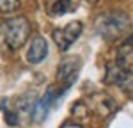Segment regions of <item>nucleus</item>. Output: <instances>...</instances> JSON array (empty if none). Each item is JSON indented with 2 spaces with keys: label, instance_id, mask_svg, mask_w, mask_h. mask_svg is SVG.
I'll return each mask as SVG.
<instances>
[{
  "label": "nucleus",
  "instance_id": "0eeeda50",
  "mask_svg": "<svg viewBox=\"0 0 133 128\" xmlns=\"http://www.w3.org/2000/svg\"><path fill=\"white\" fill-rule=\"evenodd\" d=\"M55 98H57L55 89L50 85V87L46 89V93L43 94V98H39V100L32 105L30 116H32V119H34V123H41L43 119L46 117V114H48V110H50L51 103L55 101Z\"/></svg>",
  "mask_w": 133,
  "mask_h": 128
},
{
  "label": "nucleus",
  "instance_id": "7ed1b4c3",
  "mask_svg": "<svg viewBox=\"0 0 133 128\" xmlns=\"http://www.w3.org/2000/svg\"><path fill=\"white\" fill-rule=\"evenodd\" d=\"M78 71H80V57H66L59 64V69H57V82L61 84L59 94H64L75 84Z\"/></svg>",
  "mask_w": 133,
  "mask_h": 128
},
{
  "label": "nucleus",
  "instance_id": "423d86ee",
  "mask_svg": "<svg viewBox=\"0 0 133 128\" xmlns=\"http://www.w3.org/2000/svg\"><path fill=\"white\" fill-rule=\"evenodd\" d=\"M114 64L119 69H123L126 75H133V34L117 48Z\"/></svg>",
  "mask_w": 133,
  "mask_h": 128
},
{
  "label": "nucleus",
  "instance_id": "9d476101",
  "mask_svg": "<svg viewBox=\"0 0 133 128\" xmlns=\"http://www.w3.org/2000/svg\"><path fill=\"white\" fill-rule=\"evenodd\" d=\"M71 9V0H57L50 9H48V14L50 16H62L64 12Z\"/></svg>",
  "mask_w": 133,
  "mask_h": 128
},
{
  "label": "nucleus",
  "instance_id": "f8f14e48",
  "mask_svg": "<svg viewBox=\"0 0 133 128\" xmlns=\"http://www.w3.org/2000/svg\"><path fill=\"white\" fill-rule=\"evenodd\" d=\"M121 87L124 89V93H126V94L133 100V75H130V76L124 80L123 84H121Z\"/></svg>",
  "mask_w": 133,
  "mask_h": 128
},
{
  "label": "nucleus",
  "instance_id": "39448f33",
  "mask_svg": "<svg viewBox=\"0 0 133 128\" xmlns=\"http://www.w3.org/2000/svg\"><path fill=\"white\" fill-rule=\"evenodd\" d=\"M85 105L87 108L94 110L98 116L101 117H108L110 114L115 112V100L112 96L105 94V93H96V94H91L87 100H85Z\"/></svg>",
  "mask_w": 133,
  "mask_h": 128
},
{
  "label": "nucleus",
  "instance_id": "9b49d317",
  "mask_svg": "<svg viewBox=\"0 0 133 128\" xmlns=\"http://www.w3.org/2000/svg\"><path fill=\"white\" fill-rule=\"evenodd\" d=\"M20 9V0H0V12H14Z\"/></svg>",
  "mask_w": 133,
  "mask_h": 128
},
{
  "label": "nucleus",
  "instance_id": "20e7f679",
  "mask_svg": "<svg viewBox=\"0 0 133 128\" xmlns=\"http://www.w3.org/2000/svg\"><path fill=\"white\" fill-rule=\"evenodd\" d=\"M82 30H83V25L78 20L69 21L68 25H64L61 29L53 30V41L57 44V48H59L61 52H66L73 43L78 39V36L82 34Z\"/></svg>",
  "mask_w": 133,
  "mask_h": 128
},
{
  "label": "nucleus",
  "instance_id": "6e6552de",
  "mask_svg": "<svg viewBox=\"0 0 133 128\" xmlns=\"http://www.w3.org/2000/svg\"><path fill=\"white\" fill-rule=\"evenodd\" d=\"M48 55V43L43 36H36L30 41V46L27 50V61L30 64H37Z\"/></svg>",
  "mask_w": 133,
  "mask_h": 128
},
{
  "label": "nucleus",
  "instance_id": "1a4fd4ad",
  "mask_svg": "<svg viewBox=\"0 0 133 128\" xmlns=\"http://www.w3.org/2000/svg\"><path fill=\"white\" fill-rule=\"evenodd\" d=\"M128 76H130V75H126L123 69H119L115 64H108V66H107V76H105V78H107V84L121 85Z\"/></svg>",
  "mask_w": 133,
  "mask_h": 128
},
{
  "label": "nucleus",
  "instance_id": "f257e3e1",
  "mask_svg": "<svg viewBox=\"0 0 133 128\" xmlns=\"http://www.w3.org/2000/svg\"><path fill=\"white\" fill-rule=\"evenodd\" d=\"M128 27H130V16H128V12L121 9L103 12L96 20V30L108 41L119 39L121 36H124Z\"/></svg>",
  "mask_w": 133,
  "mask_h": 128
},
{
  "label": "nucleus",
  "instance_id": "2eb2a0df",
  "mask_svg": "<svg viewBox=\"0 0 133 128\" xmlns=\"http://www.w3.org/2000/svg\"><path fill=\"white\" fill-rule=\"evenodd\" d=\"M87 2H91V4H94V2H98V0H87Z\"/></svg>",
  "mask_w": 133,
  "mask_h": 128
},
{
  "label": "nucleus",
  "instance_id": "f03ea898",
  "mask_svg": "<svg viewBox=\"0 0 133 128\" xmlns=\"http://www.w3.org/2000/svg\"><path fill=\"white\" fill-rule=\"evenodd\" d=\"M2 34H4L5 44L9 46L11 50H18V48H21L25 44L29 34H30V23L23 16L7 20L2 25Z\"/></svg>",
  "mask_w": 133,
  "mask_h": 128
},
{
  "label": "nucleus",
  "instance_id": "4468645a",
  "mask_svg": "<svg viewBox=\"0 0 133 128\" xmlns=\"http://www.w3.org/2000/svg\"><path fill=\"white\" fill-rule=\"evenodd\" d=\"M61 128H83L82 125H78V123H71V121H68V123H64Z\"/></svg>",
  "mask_w": 133,
  "mask_h": 128
},
{
  "label": "nucleus",
  "instance_id": "ddd939ff",
  "mask_svg": "<svg viewBox=\"0 0 133 128\" xmlns=\"http://www.w3.org/2000/svg\"><path fill=\"white\" fill-rule=\"evenodd\" d=\"M5 123L9 125V126H18L20 125V121H18V116L12 112V110H5Z\"/></svg>",
  "mask_w": 133,
  "mask_h": 128
}]
</instances>
